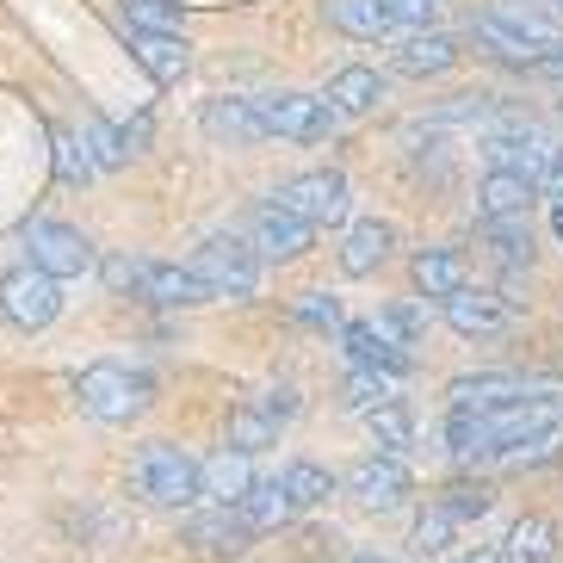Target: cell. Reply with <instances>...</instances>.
I'll return each mask as SVG.
<instances>
[{
  "label": "cell",
  "instance_id": "obj_1",
  "mask_svg": "<svg viewBox=\"0 0 563 563\" xmlns=\"http://www.w3.org/2000/svg\"><path fill=\"white\" fill-rule=\"evenodd\" d=\"M471 37L496 63H514V68H539L563 44L558 19L539 13V7H520V0H489V7H477L471 13Z\"/></svg>",
  "mask_w": 563,
  "mask_h": 563
},
{
  "label": "cell",
  "instance_id": "obj_2",
  "mask_svg": "<svg viewBox=\"0 0 563 563\" xmlns=\"http://www.w3.org/2000/svg\"><path fill=\"white\" fill-rule=\"evenodd\" d=\"M150 372L131 360H93L75 378V402H81L87 421H106V428H124V421H136V415L150 409Z\"/></svg>",
  "mask_w": 563,
  "mask_h": 563
},
{
  "label": "cell",
  "instance_id": "obj_3",
  "mask_svg": "<svg viewBox=\"0 0 563 563\" xmlns=\"http://www.w3.org/2000/svg\"><path fill=\"white\" fill-rule=\"evenodd\" d=\"M131 483L150 508H167V514L199 508V459L180 440H143L131 459Z\"/></svg>",
  "mask_w": 563,
  "mask_h": 563
},
{
  "label": "cell",
  "instance_id": "obj_4",
  "mask_svg": "<svg viewBox=\"0 0 563 563\" xmlns=\"http://www.w3.org/2000/svg\"><path fill=\"white\" fill-rule=\"evenodd\" d=\"M186 266H192V279L205 285L211 303H249L261 291V273H266L242 235H211V242H199Z\"/></svg>",
  "mask_w": 563,
  "mask_h": 563
},
{
  "label": "cell",
  "instance_id": "obj_5",
  "mask_svg": "<svg viewBox=\"0 0 563 563\" xmlns=\"http://www.w3.org/2000/svg\"><path fill=\"white\" fill-rule=\"evenodd\" d=\"M249 100H254V112H261V124H266V143H273V136H285V143L316 150V143H329V136L341 131V118L329 112V100H322V93L273 87V93H249Z\"/></svg>",
  "mask_w": 563,
  "mask_h": 563
},
{
  "label": "cell",
  "instance_id": "obj_6",
  "mask_svg": "<svg viewBox=\"0 0 563 563\" xmlns=\"http://www.w3.org/2000/svg\"><path fill=\"white\" fill-rule=\"evenodd\" d=\"M25 266H37L56 285H68V279H87L100 266V249H93V235L63 223V217H32L25 223Z\"/></svg>",
  "mask_w": 563,
  "mask_h": 563
},
{
  "label": "cell",
  "instance_id": "obj_7",
  "mask_svg": "<svg viewBox=\"0 0 563 563\" xmlns=\"http://www.w3.org/2000/svg\"><path fill=\"white\" fill-rule=\"evenodd\" d=\"M273 205H285L291 217H303L310 230H329V223H341V217L353 211V186L341 167H303V174H291V180L273 186Z\"/></svg>",
  "mask_w": 563,
  "mask_h": 563
},
{
  "label": "cell",
  "instance_id": "obj_8",
  "mask_svg": "<svg viewBox=\"0 0 563 563\" xmlns=\"http://www.w3.org/2000/svg\"><path fill=\"white\" fill-rule=\"evenodd\" d=\"M63 285L51 273H37V266H13L7 279H0V322L13 334H44L63 316Z\"/></svg>",
  "mask_w": 563,
  "mask_h": 563
},
{
  "label": "cell",
  "instance_id": "obj_9",
  "mask_svg": "<svg viewBox=\"0 0 563 563\" xmlns=\"http://www.w3.org/2000/svg\"><path fill=\"white\" fill-rule=\"evenodd\" d=\"M254 249V261L261 266H291V261H303V254L316 249V230L303 223V217H291L285 205H273V199H261L249 211V235H242Z\"/></svg>",
  "mask_w": 563,
  "mask_h": 563
},
{
  "label": "cell",
  "instance_id": "obj_10",
  "mask_svg": "<svg viewBox=\"0 0 563 563\" xmlns=\"http://www.w3.org/2000/svg\"><path fill=\"white\" fill-rule=\"evenodd\" d=\"M341 489H347L360 508L390 514V508H402V501L415 496V477H409V464H402V459H390V452H372V459H360L347 477H341Z\"/></svg>",
  "mask_w": 563,
  "mask_h": 563
},
{
  "label": "cell",
  "instance_id": "obj_11",
  "mask_svg": "<svg viewBox=\"0 0 563 563\" xmlns=\"http://www.w3.org/2000/svg\"><path fill=\"white\" fill-rule=\"evenodd\" d=\"M440 316H446V329L464 334V341H496V334L514 329V303H501V291H452L440 298Z\"/></svg>",
  "mask_w": 563,
  "mask_h": 563
},
{
  "label": "cell",
  "instance_id": "obj_12",
  "mask_svg": "<svg viewBox=\"0 0 563 563\" xmlns=\"http://www.w3.org/2000/svg\"><path fill=\"white\" fill-rule=\"evenodd\" d=\"M199 131L211 136V143H223V150H261L266 143V124H261L249 93H217V100H205Z\"/></svg>",
  "mask_w": 563,
  "mask_h": 563
},
{
  "label": "cell",
  "instance_id": "obj_13",
  "mask_svg": "<svg viewBox=\"0 0 563 563\" xmlns=\"http://www.w3.org/2000/svg\"><path fill=\"white\" fill-rule=\"evenodd\" d=\"M459 37L452 32H402L390 37V75H409V81H428V75H452L459 68Z\"/></svg>",
  "mask_w": 563,
  "mask_h": 563
},
{
  "label": "cell",
  "instance_id": "obj_14",
  "mask_svg": "<svg viewBox=\"0 0 563 563\" xmlns=\"http://www.w3.org/2000/svg\"><path fill=\"white\" fill-rule=\"evenodd\" d=\"M322 100H329V112L347 124V118H365V112H378V106L390 100V75H378L372 63H347V68L329 75Z\"/></svg>",
  "mask_w": 563,
  "mask_h": 563
},
{
  "label": "cell",
  "instance_id": "obj_15",
  "mask_svg": "<svg viewBox=\"0 0 563 563\" xmlns=\"http://www.w3.org/2000/svg\"><path fill=\"white\" fill-rule=\"evenodd\" d=\"M539 390H545V384L520 378V372H464V378L446 384V402L483 415V409H501V402H527V397H539Z\"/></svg>",
  "mask_w": 563,
  "mask_h": 563
},
{
  "label": "cell",
  "instance_id": "obj_16",
  "mask_svg": "<svg viewBox=\"0 0 563 563\" xmlns=\"http://www.w3.org/2000/svg\"><path fill=\"white\" fill-rule=\"evenodd\" d=\"M545 155H551V136L532 131V124H508V131L483 136V162L501 167V174H527L532 186H539V174H545Z\"/></svg>",
  "mask_w": 563,
  "mask_h": 563
},
{
  "label": "cell",
  "instance_id": "obj_17",
  "mask_svg": "<svg viewBox=\"0 0 563 563\" xmlns=\"http://www.w3.org/2000/svg\"><path fill=\"white\" fill-rule=\"evenodd\" d=\"M341 353H347V365H360V372H378V378H409L415 372V353L397 347V341H384L372 322H341Z\"/></svg>",
  "mask_w": 563,
  "mask_h": 563
},
{
  "label": "cell",
  "instance_id": "obj_18",
  "mask_svg": "<svg viewBox=\"0 0 563 563\" xmlns=\"http://www.w3.org/2000/svg\"><path fill=\"white\" fill-rule=\"evenodd\" d=\"M131 298L155 303V310H199V303H211L205 285L192 279V266H180V261H143Z\"/></svg>",
  "mask_w": 563,
  "mask_h": 563
},
{
  "label": "cell",
  "instance_id": "obj_19",
  "mask_svg": "<svg viewBox=\"0 0 563 563\" xmlns=\"http://www.w3.org/2000/svg\"><path fill=\"white\" fill-rule=\"evenodd\" d=\"M186 545L199 551V558H242L254 545V532L235 508H199L186 520Z\"/></svg>",
  "mask_w": 563,
  "mask_h": 563
},
{
  "label": "cell",
  "instance_id": "obj_20",
  "mask_svg": "<svg viewBox=\"0 0 563 563\" xmlns=\"http://www.w3.org/2000/svg\"><path fill=\"white\" fill-rule=\"evenodd\" d=\"M131 56L155 87H180L192 75V44L180 32H131Z\"/></svg>",
  "mask_w": 563,
  "mask_h": 563
},
{
  "label": "cell",
  "instance_id": "obj_21",
  "mask_svg": "<svg viewBox=\"0 0 563 563\" xmlns=\"http://www.w3.org/2000/svg\"><path fill=\"white\" fill-rule=\"evenodd\" d=\"M322 19L341 37H353V44H390V37H402V25L390 19L384 0H322Z\"/></svg>",
  "mask_w": 563,
  "mask_h": 563
},
{
  "label": "cell",
  "instance_id": "obj_22",
  "mask_svg": "<svg viewBox=\"0 0 563 563\" xmlns=\"http://www.w3.org/2000/svg\"><path fill=\"white\" fill-rule=\"evenodd\" d=\"M390 249H397V230H390L384 217H360V223H347V235H341V273H347V279H372V273L390 261Z\"/></svg>",
  "mask_w": 563,
  "mask_h": 563
},
{
  "label": "cell",
  "instance_id": "obj_23",
  "mask_svg": "<svg viewBox=\"0 0 563 563\" xmlns=\"http://www.w3.org/2000/svg\"><path fill=\"white\" fill-rule=\"evenodd\" d=\"M532 205H539V186H532L527 174H501V167H489V174L477 180V217L483 223L532 217Z\"/></svg>",
  "mask_w": 563,
  "mask_h": 563
},
{
  "label": "cell",
  "instance_id": "obj_24",
  "mask_svg": "<svg viewBox=\"0 0 563 563\" xmlns=\"http://www.w3.org/2000/svg\"><path fill=\"white\" fill-rule=\"evenodd\" d=\"M249 483H254V459H242V452L217 446L211 459H199V501L205 508H235Z\"/></svg>",
  "mask_w": 563,
  "mask_h": 563
},
{
  "label": "cell",
  "instance_id": "obj_25",
  "mask_svg": "<svg viewBox=\"0 0 563 563\" xmlns=\"http://www.w3.org/2000/svg\"><path fill=\"white\" fill-rule=\"evenodd\" d=\"M409 279H415V298H452V291H464L471 285V261H464L459 249H415L409 261Z\"/></svg>",
  "mask_w": 563,
  "mask_h": 563
},
{
  "label": "cell",
  "instance_id": "obj_26",
  "mask_svg": "<svg viewBox=\"0 0 563 563\" xmlns=\"http://www.w3.org/2000/svg\"><path fill=\"white\" fill-rule=\"evenodd\" d=\"M279 489L291 508H322V501L341 489V477H334L329 464H316V459H285L279 464Z\"/></svg>",
  "mask_w": 563,
  "mask_h": 563
},
{
  "label": "cell",
  "instance_id": "obj_27",
  "mask_svg": "<svg viewBox=\"0 0 563 563\" xmlns=\"http://www.w3.org/2000/svg\"><path fill=\"white\" fill-rule=\"evenodd\" d=\"M223 446L242 452V459H254V452L279 446V421L261 409V402H235L230 421H223Z\"/></svg>",
  "mask_w": 563,
  "mask_h": 563
},
{
  "label": "cell",
  "instance_id": "obj_28",
  "mask_svg": "<svg viewBox=\"0 0 563 563\" xmlns=\"http://www.w3.org/2000/svg\"><path fill=\"white\" fill-rule=\"evenodd\" d=\"M558 558V527L545 514H520L501 539V563H551Z\"/></svg>",
  "mask_w": 563,
  "mask_h": 563
},
{
  "label": "cell",
  "instance_id": "obj_29",
  "mask_svg": "<svg viewBox=\"0 0 563 563\" xmlns=\"http://www.w3.org/2000/svg\"><path fill=\"white\" fill-rule=\"evenodd\" d=\"M235 514L249 520V532H279L285 520H291V501H285V489H279V477H254L249 489H242V501H235Z\"/></svg>",
  "mask_w": 563,
  "mask_h": 563
},
{
  "label": "cell",
  "instance_id": "obj_30",
  "mask_svg": "<svg viewBox=\"0 0 563 563\" xmlns=\"http://www.w3.org/2000/svg\"><path fill=\"white\" fill-rule=\"evenodd\" d=\"M365 428H372V440H378V452H390V459H402V452L415 446V415L402 397L378 402V409L365 415Z\"/></svg>",
  "mask_w": 563,
  "mask_h": 563
},
{
  "label": "cell",
  "instance_id": "obj_31",
  "mask_svg": "<svg viewBox=\"0 0 563 563\" xmlns=\"http://www.w3.org/2000/svg\"><path fill=\"white\" fill-rule=\"evenodd\" d=\"M508 471H539V464H558L563 459V421H551V428L527 433V440H514V446L496 452Z\"/></svg>",
  "mask_w": 563,
  "mask_h": 563
},
{
  "label": "cell",
  "instance_id": "obj_32",
  "mask_svg": "<svg viewBox=\"0 0 563 563\" xmlns=\"http://www.w3.org/2000/svg\"><path fill=\"white\" fill-rule=\"evenodd\" d=\"M372 329H378L384 341H397V347H415V341L428 334V298H397V303H384Z\"/></svg>",
  "mask_w": 563,
  "mask_h": 563
},
{
  "label": "cell",
  "instance_id": "obj_33",
  "mask_svg": "<svg viewBox=\"0 0 563 563\" xmlns=\"http://www.w3.org/2000/svg\"><path fill=\"white\" fill-rule=\"evenodd\" d=\"M483 235H489V254H496L508 273L532 266V223H527V217H508V223H483Z\"/></svg>",
  "mask_w": 563,
  "mask_h": 563
},
{
  "label": "cell",
  "instance_id": "obj_34",
  "mask_svg": "<svg viewBox=\"0 0 563 563\" xmlns=\"http://www.w3.org/2000/svg\"><path fill=\"white\" fill-rule=\"evenodd\" d=\"M452 532H459V520H452L440 501H428V508L415 514V532H409V545L421 551V558H440V551L452 545Z\"/></svg>",
  "mask_w": 563,
  "mask_h": 563
},
{
  "label": "cell",
  "instance_id": "obj_35",
  "mask_svg": "<svg viewBox=\"0 0 563 563\" xmlns=\"http://www.w3.org/2000/svg\"><path fill=\"white\" fill-rule=\"evenodd\" d=\"M433 501H440V508L464 527V520H483V514L496 508V489H489V483H446Z\"/></svg>",
  "mask_w": 563,
  "mask_h": 563
},
{
  "label": "cell",
  "instance_id": "obj_36",
  "mask_svg": "<svg viewBox=\"0 0 563 563\" xmlns=\"http://www.w3.org/2000/svg\"><path fill=\"white\" fill-rule=\"evenodd\" d=\"M291 322L329 334V329H341L347 316H341V298H334V291H298V298H291Z\"/></svg>",
  "mask_w": 563,
  "mask_h": 563
},
{
  "label": "cell",
  "instance_id": "obj_37",
  "mask_svg": "<svg viewBox=\"0 0 563 563\" xmlns=\"http://www.w3.org/2000/svg\"><path fill=\"white\" fill-rule=\"evenodd\" d=\"M81 143H87V162H93V174H112V167H124L118 124H106V118H87V124H81Z\"/></svg>",
  "mask_w": 563,
  "mask_h": 563
},
{
  "label": "cell",
  "instance_id": "obj_38",
  "mask_svg": "<svg viewBox=\"0 0 563 563\" xmlns=\"http://www.w3.org/2000/svg\"><path fill=\"white\" fill-rule=\"evenodd\" d=\"M131 32H180V0H118Z\"/></svg>",
  "mask_w": 563,
  "mask_h": 563
},
{
  "label": "cell",
  "instance_id": "obj_39",
  "mask_svg": "<svg viewBox=\"0 0 563 563\" xmlns=\"http://www.w3.org/2000/svg\"><path fill=\"white\" fill-rule=\"evenodd\" d=\"M56 180H63V186H87V180H93V162H87V143H81V136H75V131H56Z\"/></svg>",
  "mask_w": 563,
  "mask_h": 563
},
{
  "label": "cell",
  "instance_id": "obj_40",
  "mask_svg": "<svg viewBox=\"0 0 563 563\" xmlns=\"http://www.w3.org/2000/svg\"><path fill=\"white\" fill-rule=\"evenodd\" d=\"M341 397H347V409L372 415L378 402H390V378H378V372H360V365H353L347 378H341Z\"/></svg>",
  "mask_w": 563,
  "mask_h": 563
},
{
  "label": "cell",
  "instance_id": "obj_41",
  "mask_svg": "<svg viewBox=\"0 0 563 563\" xmlns=\"http://www.w3.org/2000/svg\"><path fill=\"white\" fill-rule=\"evenodd\" d=\"M384 7H390V19L402 32H433L446 19V0H384Z\"/></svg>",
  "mask_w": 563,
  "mask_h": 563
},
{
  "label": "cell",
  "instance_id": "obj_42",
  "mask_svg": "<svg viewBox=\"0 0 563 563\" xmlns=\"http://www.w3.org/2000/svg\"><path fill=\"white\" fill-rule=\"evenodd\" d=\"M254 402H261V409L273 415V421H279V428H285V421H298V409H303L298 384H266V390H261V397H254Z\"/></svg>",
  "mask_w": 563,
  "mask_h": 563
},
{
  "label": "cell",
  "instance_id": "obj_43",
  "mask_svg": "<svg viewBox=\"0 0 563 563\" xmlns=\"http://www.w3.org/2000/svg\"><path fill=\"white\" fill-rule=\"evenodd\" d=\"M150 136H155V124H150V112H136L131 124H118V143H124V162H136V155L150 150Z\"/></svg>",
  "mask_w": 563,
  "mask_h": 563
},
{
  "label": "cell",
  "instance_id": "obj_44",
  "mask_svg": "<svg viewBox=\"0 0 563 563\" xmlns=\"http://www.w3.org/2000/svg\"><path fill=\"white\" fill-rule=\"evenodd\" d=\"M539 192H545L551 205H563V143H551V155H545V174H539Z\"/></svg>",
  "mask_w": 563,
  "mask_h": 563
},
{
  "label": "cell",
  "instance_id": "obj_45",
  "mask_svg": "<svg viewBox=\"0 0 563 563\" xmlns=\"http://www.w3.org/2000/svg\"><path fill=\"white\" fill-rule=\"evenodd\" d=\"M532 75H545V81H563V44H558V51H551L539 68H532Z\"/></svg>",
  "mask_w": 563,
  "mask_h": 563
},
{
  "label": "cell",
  "instance_id": "obj_46",
  "mask_svg": "<svg viewBox=\"0 0 563 563\" xmlns=\"http://www.w3.org/2000/svg\"><path fill=\"white\" fill-rule=\"evenodd\" d=\"M459 563H501V551H471V558H459Z\"/></svg>",
  "mask_w": 563,
  "mask_h": 563
},
{
  "label": "cell",
  "instance_id": "obj_47",
  "mask_svg": "<svg viewBox=\"0 0 563 563\" xmlns=\"http://www.w3.org/2000/svg\"><path fill=\"white\" fill-rule=\"evenodd\" d=\"M347 563H390V558H378V551H353Z\"/></svg>",
  "mask_w": 563,
  "mask_h": 563
}]
</instances>
